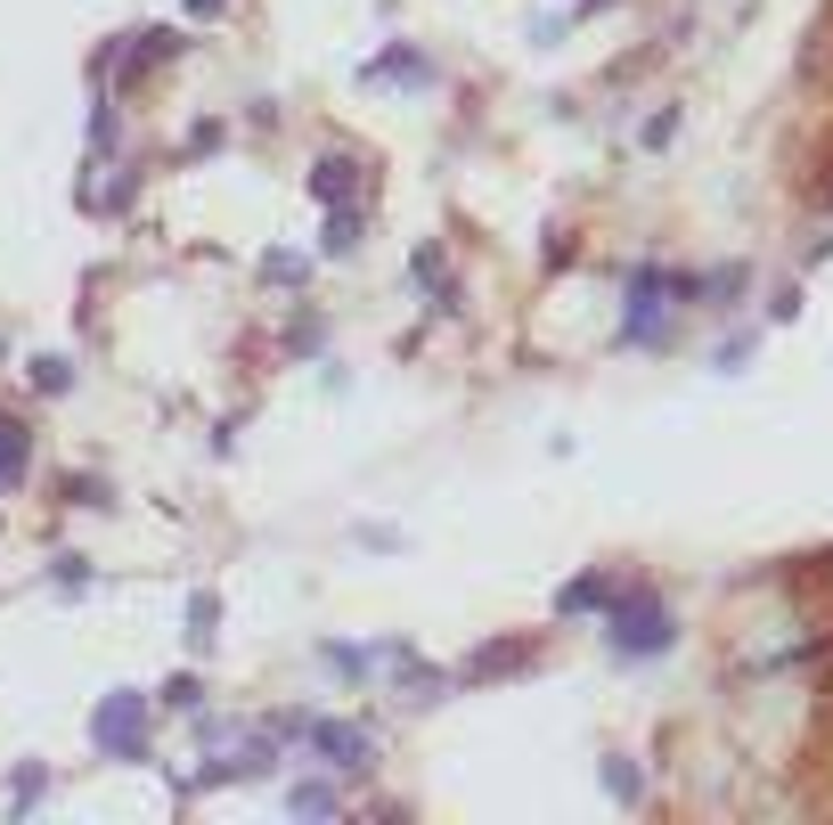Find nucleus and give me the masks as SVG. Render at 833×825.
<instances>
[{
  "instance_id": "f257e3e1",
  "label": "nucleus",
  "mask_w": 833,
  "mask_h": 825,
  "mask_svg": "<svg viewBox=\"0 0 833 825\" xmlns=\"http://www.w3.org/2000/svg\"><path fill=\"white\" fill-rule=\"evenodd\" d=\"M614 629H621V646H638V655H645V646H662V605H654V597H638Z\"/></svg>"
}]
</instances>
